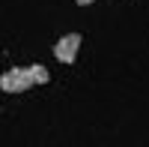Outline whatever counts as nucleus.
Instances as JSON below:
<instances>
[{"label": "nucleus", "instance_id": "nucleus-1", "mask_svg": "<svg viewBox=\"0 0 149 147\" xmlns=\"http://www.w3.org/2000/svg\"><path fill=\"white\" fill-rule=\"evenodd\" d=\"M51 75L42 63H30V66H15L0 75V90L3 93H24V90H33L39 84H48Z\"/></svg>", "mask_w": 149, "mask_h": 147}, {"label": "nucleus", "instance_id": "nucleus-2", "mask_svg": "<svg viewBox=\"0 0 149 147\" xmlns=\"http://www.w3.org/2000/svg\"><path fill=\"white\" fill-rule=\"evenodd\" d=\"M81 51V33H66L60 42H54V57L60 63H74Z\"/></svg>", "mask_w": 149, "mask_h": 147}, {"label": "nucleus", "instance_id": "nucleus-3", "mask_svg": "<svg viewBox=\"0 0 149 147\" xmlns=\"http://www.w3.org/2000/svg\"><path fill=\"white\" fill-rule=\"evenodd\" d=\"M78 6H90V3H95V0H74Z\"/></svg>", "mask_w": 149, "mask_h": 147}]
</instances>
